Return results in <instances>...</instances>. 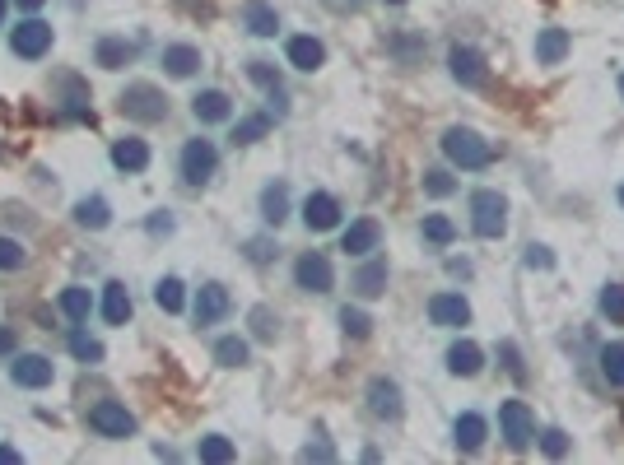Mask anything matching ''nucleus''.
Segmentation results:
<instances>
[{
  "instance_id": "nucleus-1",
  "label": "nucleus",
  "mask_w": 624,
  "mask_h": 465,
  "mask_svg": "<svg viewBox=\"0 0 624 465\" xmlns=\"http://www.w3.org/2000/svg\"><path fill=\"white\" fill-rule=\"evenodd\" d=\"M443 154H448V163L466 168V173H480V168L494 163V145L485 135H475L471 126H448L443 131Z\"/></svg>"
},
{
  "instance_id": "nucleus-2",
  "label": "nucleus",
  "mask_w": 624,
  "mask_h": 465,
  "mask_svg": "<svg viewBox=\"0 0 624 465\" xmlns=\"http://www.w3.org/2000/svg\"><path fill=\"white\" fill-rule=\"evenodd\" d=\"M471 228L480 238H503L508 233V200L499 191H475L471 196Z\"/></svg>"
},
{
  "instance_id": "nucleus-3",
  "label": "nucleus",
  "mask_w": 624,
  "mask_h": 465,
  "mask_svg": "<svg viewBox=\"0 0 624 465\" xmlns=\"http://www.w3.org/2000/svg\"><path fill=\"white\" fill-rule=\"evenodd\" d=\"M122 117L131 121H145V126H154V121L168 117V98H163V89H154V84H126L122 93Z\"/></svg>"
},
{
  "instance_id": "nucleus-4",
  "label": "nucleus",
  "mask_w": 624,
  "mask_h": 465,
  "mask_svg": "<svg viewBox=\"0 0 624 465\" xmlns=\"http://www.w3.org/2000/svg\"><path fill=\"white\" fill-rule=\"evenodd\" d=\"M89 428H94L98 438H112V442H122L136 433V414L126 410L122 400H98L94 410H89Z\"/></svg>"
},
{
  "instance_id": "nucleus-5",
  "label": "nucleus",
  "mask_w": 624,
  "mask_h": 465,
  "mask_svg": "<svg viewBox=\"0 0 624 465\" xmlns=\"http://www.w3.org/2000/svg\"><path fill=\"white\" fill-rule=\"evenodd\" d=\"M499 428H503V438H508L513 452H527L531 442H536V419H531L527 400H503L499 405Z\"/></svg>"
},
{
  "instance_id": "nucleus-6",
  "label": "nucleus",
  "mask_w": 624,
  "mask_h": 465,
  "mask_svg": "<svg viewBox=\"0 0 624 465\" xmlns=\"http://www.w3.org/2000/svg\"><path fill=\"white\" fill-rule=\"evenodd\" d=\"M219 168V149L210 140H187L182 145V182L187 186H205Z\"/></svg>"
},
{
  "instance_id": "nucleus-7",
  "label": "nucleus",
  "mask_w": 624,
  "mask_h": 465,
  "mask_svg": "<svg viewBox=\"0 0 624 465\" xmlns=\"http://www.w3.org/2000/svg\"><path fill=\"white\" fill-rule=\"evenodd\" d=\"M10 47H14V56H24V61H38V56L52 47V24H42V19H24V24H14Z\"/></svg>"
},
{
  "instance_id": "nucleus-8",
  "label": "nucleus",
  "mask_w": 624,
  "mask_h": 465,
  "mask_svg": "<svg viewBox=\"0 0 624 465\" xmlns=\"http://www.w3.org/2000/svg\"><path fill=\"white\" fill-rule=\"evenodd\" d=\"M294 279H299V289H308V293H331L336 270H331V261H326L322 252H303L299 261H294Z\"/></svg>"
},
{
  "instance_id": "nucleus-9",
  "label": "nucleus",
  "mask_w": 624,
  "mask_h": 465,
  "mask_svg": "<svg viewBox=\"0 0 624 465\" xmlns=\"http://www.w3.org/2000/svg\"><path fill=\"white\" fill-rule=\"evenodd\" d=\"M448 70H452V80L466 84V89H480V84L489 80L485 56L471 52V47H452V52H448Z\"/></svg>"
},
{
  "instance_id": "nucleus-10",
  "label": "nucleus",
  "mask_w": 624,
  "mask_h": 465,
  "mask_svg": "<svg viewBox=\"0 0 624 465\" xmlns=\"http://www.w3.org/2000/svg\"><path fill=\"white\" fill-rule=\"evenodd\" d=\"M303 224L312 228V233H326V228L340 224V200L331 196V191H312L308 200H303Z\"/></svg>"
},
{
  "instance_id": "nucleus-11",
  "label": "nucleus",
  "mask_w": 624,
  "mask_h": 465,
  "mask_svg": "<svg viewBox=\"0 0 624 465\" xmlns=\"http://www.w3.org/2000/svg\"><path fill=\"white\" fill-rule=\"evenodd\" d=\"M229 307H233V298H229L224 284H205V289L196 293V326H215V321H224L229 317Z\"/></svg>"
},
{
  "instance_id": "nucleus-12",
  "label": "nucleus",
  "mask_w": 624,
  "mask_h": 465,
  "mask_svg": "<svg viewBox=\"0 0 624 465\" xmlns=\"http://www.w3.org/2000/svg\"><path fill=\"white\" fill-rule=\"evenodd\" d=\"M429 321L434 326H466L471 321V303L462 293H434L429 298Z\"/></svg>"
},
{
  "instance_id": "nucleus-13",
  "label": "nucleus",
  "mask_w": 624,
  "mask_h": 465,
  "mask_svg": "<svg viewBox=\"0 0 624 465\" xmlns=\"http://www.w3.org/2000/svg\"><path fill=\"white\" fill-rule=\"evenodd\" d=\"M368 410L378 419H401V386L392 377H373L368 382Z\"/></svg>"
},
{
  "instance_id": "nucleus-14",
  "label": "nucleus",
  "mask_w": 624,
  "mask_h": 465,
  "mask_svg": "<svg viewBox=\"0 0 624 465\" xmlns=\"http://www.w3.org/2000/svg\"><path fill=\"white\" fill-rule=\"evenodd\" d=\"M378 242H382L378 219H354V224L345 228V238H340V252L368 256V252H378Z\"/></svg>"
},
{
  "instance_id": "nucleus-15",
  "label": "nucleus",
  "mask_w": 624,
  "mask_h": 465,
  "mask_svg": "<svg viewBox=\"0 0 624 465\" xmlns=\"http://www.w3.org/2000/svg\"><path fill=\"white\" fill-rule=\"evenodd\" d=\"M10 377L19 386H28V391H38V386L52 382V359H42V354H19V359L10 363Z\"/></svg>"
},
{
  "instance_id": "nucleus-16",
  "label": "nucleus",
  "mask_w": 624,
  "mask_h": 465,
  "mask_svg": "<svg viewBox=\"0 0 624 465\" xmlns=\"http://www.w3.org/2000/svg\"><path fill=\"white\" fill-rule=\"evenodd\" d=\"M191 112H196V121L215 126V121L233 117V103H229V93H224V89H201L196 98H191Z\"/></svg>"
},
{
  "instance_id": "nucleus-17",
  "label": "nucleus",
  "mask_w": 624,
  "mask_h": 465,
  "mask_svg": "<svg viewBox=\"0 0 624 465\" xmlns=\"http://www.w3.org/2000/svg\"><path fill=\"white\" fill-rule=\"evenodd\" d=\"M112 163H117L122 173H145V168H150V145L136 140V135H126V140L112 145Z\"/></svg>"
},
{
  "instance_id": "nucleus-18",
  "label": "nucleus",
  "mask_w": 624,
  "mask_h": 465,
  "mask_svg": "<svg viewBox=\"0 0 624 465\" xmlns=\"http://www.w3.org/2000/svg\"><path fill=\"white\" fill-rule=\"evenodd\" d=\"M163 70H168L173 80H191V75L201 70V52L187 47V42H173V47H163Z\"/></svg>"
},
{
  "instance_id": "nucleus-19",
  "label": "nucleus",
  "mask_w": 624,
  "mask_h": 465,
  "mask_svg": "<svg viewBox=\"0 0 624 465\" xmlns=\"http://www.w3.org/2000/svg\"><path fill=\"white\" fill-rule=\"evenodd\" d=\"M480 368H485V354H480L475 340H457V345L448 349V372L452 377H475Z\"/></svg>"
},
{
  "instance_id": "nucleus-20",
  "label": "nucleus",
  "mask_w": 624,
  "mask_h": 465,
  "mask_svg": "<svg viewBox=\"0 0 624 465\" xmlns=\"http://www.w3.org/2000/svg\"><path fill=\"white\" fill-rule=\"evenodd\" d=\"M243 24H247V33H257V38H275V33H280V14H275L266 0H247Z\"/></svg>"
},
{
  "instance_id": "nucleus-21",
  "label": "nucleus",
  "mask_w": 624,
  "mask_h": 465,
  "mask_svg": "<svg viewBox=\"0 0 624 465\" xmlns=\"http://www.w3.org/2000/svg\"><path fill=\"white\" fill-rule=\"evenodd\" d=\"M75 224L89 228V233H103V228L112 224V205L103 196H84L80 205H75Z\"/></svg>"
},
{
  "instance_id": "nucleus-22",
  "label": "nucleus",
  "mask_w": 624,
  "mask_h": 465,
  "mask_svg": "<svg viewBox=\"0 0 624 465\" xmlns=\"http://www.w3.org/2000/svg\"><path fill=\"white\" fill-rule=\"evenodd\" d=\"M350 289L359 293V298H378V293H387V266H382V261H364V266L354 270Z\"/></svg>"
},
{
  "instance_id": "nucleus-23",
  "label": "nucleus",
  "mask_w": 624,
  "mask_h": 465,
  "mask_svg": "<svg viewBox=\"0 0 624 465\" xmlns=\"http://www.w3.org/2000/svg\"><path fill=\"white\" fill-rule=\"evenodd\" d=\"M289 66L294 70H322V61H326V47L317 38H289Z\"/></svg>"
},
{
  "instance_id": "nucleus-24",
  "label": "nucleus",
  "mask_w": 624,
  "mask_h": 465,
  "mask_svg": "<svg viewBox=\"0 0 624 465\" xmlns=\"http://www.w3.org/2000/svg\"><path fill=\"white\" fill-rule=\"evenodd\" d=\"M261 219L271 228H280L289 219V186L285 182H271L266 191H261Z\"/></svg>"
},
{
  "instance_id": "nucleus-25",
  "label": "nucleus",
  "mask_w": 624,
  "mask_h": 465,
  "mask_svg": "<svg viewBox=\"0 0 624 465\" xmlns=\"http://www.w3.org/2000/svg\"><path fill=\"white\" fill-rule=\"evenodd\" d=\"M569 56V33L564 28H541V38H536V61L541 66H559Z\"/></svg>"
},
{
  "instance_id": "nucleus-26",
  "label": "nucleus",
  "mask_w": 624,
  "mask_h": 465,
  "mask_svg": "<svg viewBox=\"0 0 624 465\" xmlns=\"http://www.w3.org/2000/svg\"><path fill=\"white\" fill-rule=\"evenodd\" d=\"M452 433H457V452H480V447H485V438H489V424L480 419V414H462Z\"/></svg>"
},
{
  "instance_id": "nucleus-27",
  "label": "nucleus",
  "mask_w": 624,
  "mask_h": 465,
  "mask_svg": "<svg viewBox=\"0 0 624 465\" xmlns=\"http://www.w3.org/2000/svg\"><path fill=\"white\" fill-rule=\"evenodd\" d=\"M103 317H108V326H126L131 321V293H126V284H108L103 289Z\"/></svg>"
},
{
  "instance_id": "nucleus-28",
  "label": "nucleus",
  "mask_w": 624,
  "mask_h": 465,
  "mask_svg": "<svg viewBox=\"0 0 624 465\" xmlns=\"http://www.w3.org/2000/svg\"><path fill=\"white\" fill-rule=\"evenodd\" d=\"M98 66H103V70H122L126 66V61H131V56H136V47H131V42H126V38H103V42H98Z\"/></svg>"
},
{
  "instance_id": "nucleus-29",
  "label": "nucleus",
  "mask_w": 624,
  "mask_h": 465,
  "mask_svg": "<svg viewBox=\"0 0 624 465\" xmlns=\"http://www.w3.org/2000/svg\"><path fill=\"white\" fill-rule=\"evenodd\" d=\"M61 312H66L70 321H89V312H94V298H89V289H61Z\"/></svg>"
},
{
  "instance_id": "nucleus-30",
  "label": "nucleus",
  "mask_w": 624,
  "mask_h": 465,
  "mask_svg": "<svg viewBox=\"0 0 624 465\" xmlns=\"http://www.w3.org/2000/svg\"><path fill=\"white\" fill-rule=\"evenodd\" d=\"M266 131H271V112H252V117H243L233 126V145H252V140H261Z\"/></svg>"
},
{
  "instance_id": "nucleus-31",
  "label": "nucleus",
  "mask_w": 624,
  "mask_h": 465,
  "mask_svg": "<svg viewBox=\"0 0 624 465\" xmlns=\"http://www.w3.org/2000/svg\"><path fill=\"white\" fill-rule=\"evenodd\" d=\"M154 303L163 307V312H182V303H187V293H182V279L168 275L154 284Z\"/></svg>"
},
{
  "instance_id": "nucleus-32",
  "label": "nucleus",
  "mask_w": 624,
  "mask_h": 465,
  "mask_svg": "<svg viewBox=\"0 0 624 465\" xmlns=\"http://www.w3.org/2000/svg\"><path fill=\"white\" fill-rule=\"evenodd\" d=\"M215 359H219V368H243V363H247V340L224 335V340L215 345Z\"/></svg>"
},
{
  "instance_id": "nucleus-33",
  "label": "nucleus",
  "mask_w": 624,
  "mask_h": 465,
  "mask_svg": "<svg viewBox=\"0 0 624 465\" xmlns=\"http://www.w3.org/2000/svg\"><path fill=\"white\" fill-rule=\"evenodd\" d=\"M196 456H201L205 465H224V461H233V442H229V438H219V433H210V438H201Z\"/></svg>"
},
{
  "instance_id": "nucleus-34",
  "label": "nucleus",
  "mask_w": 624,
  "mask_h": 465,
  "mask_svg": "<svg viewBox=\"0 0 624 465\" xmlns=\"http://www.w3.org/2000/svg\"><path fill=\"white\" fill-rule=\"evenodd\" d=\"M66 345H70V354H75L80 363H103V345H98L89 331H70Z\"/></svg>"
},
{
  "instance_id": "nucleus-35",
  "label": "nucleus",
  "mask_w": 624,
  "mask_h": 465,
  "mask_svg": "<svg viewBox=\"0 0 624 465\" xmlns=\"http://www.w3.org/2000/svg\"><path fill=\"white\" fill-rule=\"evenodd\" d=\"M457 238V224H452L448 214H429L424 219V242H434V247H448Z\"/></svg>"
},
{
  "instance_id": "nucleus-36",
  "label": "nucleus",
  "mask_w": 624,
  "mask_h": 465,
  "mask_svg": "<svg viewBox=\"0 0 624 465\" xmlns=\"http://www.w3.org/2000/svg\"><path fill=\"white\" fill-rule=\"evenodd\" d=\"M601 377H606L611 386H624V345L601 349Z\"/></svg>"
},
{
  "instance_id": "nucleus-37",
  "label": "nucleus",
  "mask_w": 624,
  "mask_h": 465,
  "mask_svg": "<svg viewBox=\"0 0 624 465\" xmlns=\"http://www.w3.org/2000/svg\"><path fill=\"white\" fill-rule=\"evenodd\" d=\"M340 326H345V335H350V340H368V331H373V317H368V312H359V307H340Z\"/></svg>"
},
{
  "instance_id": "nucleus-38",
  "label": "nucleus",
  "mask_w": 624,
  "mask_h": 465,
  "mask_svg": "<svg viewBox=\"0 0 624 465\" xmlns=\"http://www.w3.org/2000/svg\"><path fill=\"white\" fill-rule=\"evenodd\" d=\"M252 335L257 340H275L280 335V317H275L271 307H252Z\"/></svg>"
},
{
  "instance_id": "nucleus-39",
  "label": "nucleus",
  "mask_w": 624,
  "mask_h": 465,
  "mask_svg": "<svg viewBox=\"0 0 624 465\" xmlns=\"http://www.w3.org/2000/svg\"><path fill=\"white\" fill-rule=\"evenodd\" d=\"M424 191L443 200V196H452V191H457V177L443 173V168H429V173H424Z\"/></svg>"
},
{
  "instance_id": "nucleus-40",
  "label": "nucleus",
  "mask_w": 624,
  "mask_h": 465,
  "mask_svg": "<svg viewBox=\"0 0 624 465\" xmlns=\"http://www.w3.org/2000/svg\"><path fill=\"white\" fill-rule=\"evenodd\" d=\"M541 452L550 456V461L569 456V433H564V428H545V433H541Z\"/></svg>"
},
{
  "instance_id": "nucleus-41",
  "label": "nucleus",
  "mask_w": 624,
  "mask_h": 465,
  "mask_svg": "<svg viewBox=\"0 0 624 465\" xmlns=\"http://www.w3.org/2000/svg\"><path fill=\"white\" fill-rule=\"evenodd\" d=\"M601 312L611 321H624V284H606L601 289Z\"/></svg>"
},
{
  "instance_id": "nucleus-42",
  "label": "nucleus",
  "mask_w": 624,
  "mask_h": 465,
  "mask_svg": "<svg viewBox=\"0 0 624 465\" xmlns=\"http://www.w3.org/2000/svg\"><path fill=\"white\" fill-rule=\"evenodd\" d=\"M28 261L24 252V242H14V238H0V270H19Z\"/></svg>"
},
{
  "instance_id": "nucleus-43",
  "label": "nucleus",
  "mask_w": 624,
  "mask_h": 465,
  "mask_svg": "<svg viewBox=\"0 0 624 465\" xmlns=\"http://www.w3.org/2000/svg\"><path fill=\"white\" fill-rule=\"evenodd\" d=\"M247 75H252V80L261 84V89H271V93H280V70L271 66V61H252V66H247Z\"/></svg>"
},
{
  "instance_id": "nucleus-44",
  "label": "nucleus",
  "mask_w": 624,
  "mask_h": 465,
  "mask_svg": "<svg viewBox=\"0 0 624 465\" xmlns=\"http://www.w3.org/2000/svg\"><path fill=\"white\" fill-rule=\"evenodd\" d=\"M522 261H527V270H550V266H555V252H550V247H536V242H531Z\"/></svg>"
},
{
  "instance_id": "nucleus-45",
  "label": "nucleus",
  "mask_w": 624,
  "mask_h": 465,
  "mask_svg": "<svg viewBox=\"0 0 624 465\" xmlns=\"http://www.w3.org/2000/svg\"><path fill=\"white\" fill-rule=\"evenodd\" d=\"M499 354H503V363H508V372H513L517 382H522V377H527V368H522V354H517L513 340H508V345H499Z\"/></svg>"
},
{
  "instance_id": "nucleus-46",
  "label": "nucleus",
  "mask_w": 624,
  "mask_h": 465,
  "mask_svg": "<svg viewBox=\"0 0 624 465\" xmlns=\"http://www.w3.org/2000/svg\"><path fill=\"white\" fill-rule=\"evenodd\" d=\"M247 256H252V261H257V266H266V261H271L275 256V247L266 238H257V242H247Z\"/></svg>"
},
{
  "instance_id": "nucleus-47",
  "label": "nucleus",
  "mask_w": 624,
  "mask_h": 465,
  "mask_svg": "<svg viewBox=\"0 0 624 465\" xmlns=\"http://www.w3.org/2000/svg\"><path fill=\"white\" fill-rule=\"evenodd\" d=\"M331 447H326V442H308V447H303V461H331Z\"/></svg>"
},
{
  "instance_id": "nucleus-48",
  "label": "nucleus",
  "mask_w": 624,
  "mask_h": 465,
  "mask_svg": "<svg viewBox=\"0 0 624 465\" xmlns=\"http://www.w3.org/2000/svg\"><path fill=\"white\" fill-rule=\"evenodd\" d=\"M150 233H173V219H168V214H154V219H150Z\"/></svg>"
},
{
  "instance_id": "nucleus-49",
  "label": "nucleus",
  "mask_w": 624,
  "mask_h": 465,
  "mask_svg": "<svg viewBox=\"0 0 624 465\" xmlns=\"http://www.w3.org/2000/svg\"><path fill=\"white\" fill-rule=\"evenodd\" d=\"M19 461H24V456L14 452V447H0V465H19Z\"/></svg>"
},
{
  "instance_id": "nucleus-50",
  "label": "nucleus",
  "mask_w": 624,
  "mask_h": 465,
  "mask_svg": "<svg viewBox=\"0 0 624 465\" xmlns=\"http://www.w3.org/2000/svg\"><path fill=\"white\" fill-rule=\"evenodd\" d=\"M14 349V331H0V354H10Z\"/></svg>"
},
{
  "instance_id": "nucleus-51",
  "label": "nucleus",
  "mask_w": 624,
  "mask_h": 465,
  "mask_svg": "<svg viewBox=\"0 0 624 465\" xmlns=\"http://www.w3.org/2000/svg\"><path fill=\"white\" fill-rule=\"evenodd\" d=\"M14 5H24V10H38L42 0H14Z\"/></svg>"
},
{
  "instance_id": "nucleus-52",
  "label": "nucleus",
  "mask_w": 624,
  "mask_h": 465,
  "mask_svg": "<svg viewBox=\"0 0 624 465\" xmlns=\"http://www.w3.org/2000/svg\"><path fill=\"white\" fill-rule=\"evenodd\" d=\"M5 10H10V0H0V24H5Z\"/></svg>"
},
{
  "instance_id": "nucleus-53",
  "label": "nucleus",
  "mask_w": 624,
  "mask_h": 465,
  "mask_svg": "<svg viewBox=\"0 0 624 465\" xmlns=\"http://www.w3.org/2000/svg\"><path fill=\"white\" fill-rule=\"evenodd\" d=\"M620 98H624V70H620Z\"/></svg>"
},
{
  "instance_id": "nucleus-54",
  "label": "nucleus",
  "mask_w": 624,
  "mask_h": 465,
  "mask_svg": "<svg viewBox=\"0 0 624 465\" xmlns=\"http://www.w3.org/2000/svg\"><path fill=\"white\" fill-rule=\"evenodd\" d=\"M387 5H406V0H387Z\"/></svg>"
},
{
  "instance_id": "nucleus-55",
  "label": "nucleus",
  "mask_w": 624,
  "mask_h": 465,
  "mask_svg": "<svg viewBox=\"0 0 624 465\" xmlns=\"http://www.w3.org/2000/svg\"><path fill=\"white\" fill-rule=\"evenodd\" d=\"M620 205H624V186H620Z\"/></svg>"
}]
</instances>
